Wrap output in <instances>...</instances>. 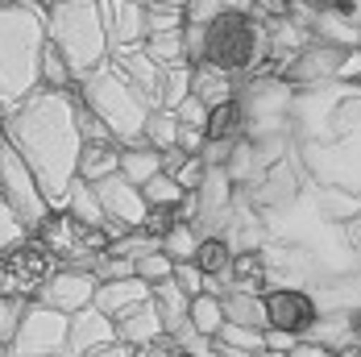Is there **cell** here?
Returning a JSON list of instances; mask_svg holds the SVG:
<instances>
[{"mask_svg":"<svg viewBox=\"0 0 361 357\" xmlns=\"http://www.w3.org/2000/svg\"><path fill=\"white\" fill-rule=\"evenodd\" d=\"M0 138L21 154L34 171L37 187L50 208L67 200V187L79 178V125H75V92L37 87L21 104L0 112Z\"/></svg>","mask_w":361,"mask_h":357,"instance_id":"obj_1","label":"cell"},{"mask_svg":"<svg viewBox=\"0 0 361 357\" xmlns=\"http://www.w3.org/2000/svg\"><path fill=\"white\" fill-rule=\"evenodd\" d=\"M183 46H187V59L195 67H208V71L220 75H241L257 67V59L266 50V30L253 13L224 4L204 25H183Z\"/></svg>","mask_w":361,"mask_h":357,"instance_id":"obj_2","label":"cell"},{"mask_svg":"<svg viewBox=\"0 0 361 357\" xmlns=\"http://www.w3.org/2000/svg\"><path fill=\"white\" fill-rule=\"evenodd\" d=\"M42 50H46V4L25 0L0 8V112L42 87Z\"/></svg>","mask_w":361,"mask_h":357,"instance_id":"obj_3","label":"cell"},{"mask_svg":"<svg viewBox=\"0 0 361 357\" xmlns=\"http://www.w3.org/2000/svg\"><path fill=\"white\" fill-rule=\"evenodd\" d=\"M46 37L67 59L75 83H83L100 63L112 59L100 0H50L46 4Z\"/></svg>","mask_w":361,"mask_h":357,"instance_id":"obj_4","label":"cell"},{"mask_svg":"<svg viewBox=\"0 0 361 357\" xmlns=\"http://www.w3.org/2000/svg\"><path fill=\"white\" fill-rule=\"evenodd\" d=\"M75 96H79V104H87L109 125V133L116 138V145L145 142L142 133H145V121H149L154 104L142 96V87L125 75V67L116 59L100 63L83 83H75Z\"/></svg>","mask_w":361,"mask_h":357,"instance_id":"obj_5","label":"cell"},{"mask_svg":"<svg viewBox=\"0 0 361 357\" xmlns=\"http://www.w3.org/2000/svg\"><path fill=\"white\" fill-rule=\"evenodd\" d=\"M0 200L21 216V224H25L30 233L42 224V216L50 212V204H46V195H42V187H37L34 171L21 162V154L4 142V138H0Z\"/></svg>","mask_w":361,"mask_h":357,"instance_id":"obj_6","label":"cell"},{"mask_svg":"<svg viewBox=\"0 0 361 357\" xmlns=\"http://www.w3.org/2000/svg\"><path fill=\"white\" fill-rule=\"evenodd\" d=\"M54 270V258L46 253L42 241H34V233L13 246V250L0 253V295H13V299H37V291L46 286Z\"/></svg>","mask_w":361,"mask_h":357,"instance_id":"obj_7","label":"cell"},{"mask_svg":"<svg viewBox=\"0 0 361 357\" xmlns=\"http://www.w3.org/2000/svg\"><path fill=\"white\" fill-rule=\"evenodd\" d=\"M8 357H67V316L30 299Z\"/></svg>","mask_w":361,"mask_h":357,"instance_id":"obj_8","label":"cell"},{"mask_svg":"<svg viewBox=\"0 0 361 357\" xmlns=\"http://www.w3.org/2000/svg\"><path fill=\"white\" fill-rule=\"evenodd\" d=\"M262 308H266V328L270 332H287L295 341H303L320 324V303L307 291H299V286H270V291H262Z\"/></svg>","mask_w":361,"mask_h":357,"instance_id":"obj_9","label":"cell"},{"mask_svg":"<svg viewBox=\"0 0 361 357\" xmlns=\"http://www.w3.org/2000/svg\"><path fill=\"white\" fill-rule=\"evenodd\" d=\"M92 191H96V200H100L104 233H109L112 241L125 237V233H133V229H142L145 212H149L145 200H142V187L125 183L121 175H109V178H100V183H92Z\"/></svg>","mask_w":361,"mask_h":357,"instance_id":"obj_10","label":"cell"},{"mask_svg":"<svg viewBox=\"0 0 361 357\" xmlns=\"http://www.w3.org/2000/svg\"><path fill=\"white\" fill-rule=\"evenodd\" d=\"M96 286L100 283H96V274H92L87 266H54L50 279H46V286L37 291V303L54 308V312H63V316H75V312L92 308Z\"/></svg>","mask_w":361,"mask_h":357,"instance_id":"obj_11","label":"cell"},{"mask_svg":"<svg viewBox=\"0 0 361 357\" xmlns=\"http://www.w3.org/2000/svg\"><path fill=\"white\" fill-rule=\"evenodd\" d=\"M100 13H104V34H109L112 54L142 50L145 34H149L142 0H100Z\"/></svg>","mask_w":361,"mask_h":357,"instance_id":"obj_12","label":"cell"},{"mask_svg":"<svg viewBox=\"0 0 361 357\" xmlns=\"http://www.w3.org/2000/svg\"><path fill=\"white\" fill-rule=\"evenodd\" d=\"M112 341H116V324L100 308H83V312L67 316V357H83Z\"/></svg>","mask_w":361,"mask_h":357,"instance_id":"obj_13","label":"cell"},{"mask_svg":"<svg viewBox=\"0 0 361 357\" xmlns=\"http://www.w3.org/2000/svg\"><path fill=\"white\" fill-rule=\"evenodd\" d=\"M112 324H116V341H125V345H133V349H145V345H154V341L166 337L154 299H145V303H137V308H129L125 316H116Z\"/></svg>","mask_w":361,"mask_h":357,"instance_id":"obj_14","label":"cell"},{"mask_svg":"<svg viewBox=\"0 0 361 357\" xmlns=\"http://www.w3.org/2000/svg\"><path fill=\"white\" fill-rule=\"evenodd\" d=\"M145 299H149V283H142L137 274H129V279H109V283L96 286L92 308H100L109 320H116V316H125L129 308H137Z\"/></svg>","mask_w":361,"mask_h":357,"instance_id":"obj_15","label":"cell"},{"mask_svg":"<svg viewBox=\"0 0 361 357\" xmlns=\"http://www.w3.org/2000/svg\"><path fill=\"white\" fill-rule=\"evenodd\" d=\"M158 171H162V150H154L149 142L121 145V167H116V175L125 178V183L142 187V183H149Z\"/></svg>","mask_w":361,"mask_h":357,"instance_id":"obj_16","label":"cell"},{"mask_svg":"<svg viewBox=\"0 0 361 357\" xmlns=\"http://www.w3.org/2000/svg\"><path fill=\"white\" fill-rule=\"evenodd\" d=\"M266 258L257 250H241L233 253V266H228V291H245V295H262L266 291Z\"/></svg>","mask_w":361,"mask_h":357,"instance_id":"obj_17","label":"cell"},{"mask_svg":"<svg viewBox=\"0 0 361 357\" xmlns=\"http://www.w3.org/2000/svg\"><path fill=\"white\" fill-rule=\"evenodd\" d=\"M245 129V108L237 100H224V104L208 108V121H204V142H220V145H233Z\"/></svg>","mask_w":361,"mask_h":357,"instance_id":"obj_18","label":"cell"},{"mask_svg":"<svg viewBox=\"0 0 361 357\" xmlns=\"http://www.w3.org/2000/svg\"><path fill=\"white\" fill-rule=\"evenodd\" d=\"M220 312H224V324H241V328H257V332H266V308H262V295L224 291V295H220Z\"/></svg>","mask_w":361,"mask_h":357,"instance_id":"obj_19","label":"cell"},{"mask_svg":"<svg viewBox=\"0 0 361 357\" xmlns=\"http://www.w3.org/2000/svg\"><path fill=\"white\" fill-rule=\"evenodd\" d=\"M149 299H154V308H158V316H162V328H166V337H175L187 328V295H183L175 283H158L149 286Z\"/></svg>","mask_w":361,"mask_h":357,"instance_id":"obj_20","label":"cell"},{"mask_svg":"<svg viewBox=\"0 0 361 357\" xmlns=\"http://www.w3.org/2000/svg\"><path fill=\"white\" fill-rule=\"evenodd\" d=\"M121 167V145L109 142V145H83L79 150V178L83 183H100V178L116 175Z\"/></svg>","mask_w":361,"mask_h":357,"instance_id":"obj_21","label":"cell"},{"mask_svg":"<svg viewBox=\"0 0 361 357\" xmlns=\"http://www.w3.org/2000/svg\"><path fill=\"white\" fill-rule=\"evenodd\" d=\"M59 208H67V212H71L75 220H79V224H87V229H104V212H100V200H96L92 183H83V178H75L71 187H67V200H63Z\"/></svg>","mask_w":361,"mask_h":357,"instance_id":"obj_22","label":"cell"},{"mask_svg":"<svg viewBox=\"0 0 361 357\" xmlns=\"http://www.w3.org/2000/svg\"><path fill=\"white\" fill-rule=\"evenodd\" d=\"M145 59L154 67H175V63H187V46H183V30H166V34H149L142 42Z\"/></svg>","mask_w":361,"mask_h":357,"instance_id":"obj_23","label":"cell"},{"mask_svg":"<svg viewBox=\"0 0 361 357\" xmlns=\"http://www.w3.org/2000/svg\"><path fill=\"white\" fill-rule=\"evenodd\" d=\"M187 324H191L200 337H208V341H212V337L220 332V324H224L220 295H208V291H204V295H195V299L187 303Z\"/></svg>","mask_w":361,"mask_h":357,"instance_id":"obj_24","label":"cell"},{"mask_svg":"<svg viewBox=\"0 0 361 357\" xmlns=\"http://www.w3.org/2000/svg\"><path fill=\"white\" fill-rule=\"evenodd\" d=\"M200 229L195 224H171L166 229V237L158 241V250L166 253L171 262H195V253H200Z\"/></svg>","mask_w":361,"mask_h":357,"instance_id":"obj_25","label":"cell"},{"mask_svg":"<svg viewBox=\"0 0 361 357\" xmlns=\"http://www.w3.org/2000/svg\"><path fill=\"white\" fill-rule=\"evenodd\" d=\"M195 266L204 270V279H228V266H233V246L224 237H204L200 253H195Z\"/></svg>","mask_w":361,"mask_h":357,"instance_id":"obj_26","label":"cell"},{"mask_svg":"<svg viewBox=\"0 0 361 357\" xmlns=\"http://www.w3.org/2000/svg\"><path fill=\"white\" fill-rule=\"evenodd\" d=\"M183 191L175 178L166 175V171H158V175L149 178V183H142V200H145V208H179L183 204Z\"/></svg>","mask_w":361,"mask_h":357,"instance_id":"obj_27","label":"cell"},{"mask_svg":"<svg viewBox=\"0 0 361 357\" xmlns=\"http://www.w3.org/2000/svg\"><path fill=\"white\" fill-rule=\"evenodd\" d=\"M142 138L154 145V150H175V138H179V116H175L171 108H154V112H149V121H145Z\"/></svg>","mask_w":361,"mask_h":357,"instance_id":"obj_28","label":"cell"},{"mask_svg":"<svg viewBox=\"0 0 361 357\" xmlns=\"http://www.w3.org/2000/svg\"><path fill=\"white\" fill-rule=\"evenodd\" d=\"M42 87H50V92H75L71 67H67V59L50 46V37H46V50H42Z\"/></svg>","mask_w":361,"mask_h":357,"instance_id":"obj_29","label":"cell"},{"mask_svg":"<svg viewBox=\"0 0 361 357\" xmlns=\"http://www.w3.org/2000/svg\"><path fill=\"white\" fill-rule=\"evenodd\" d=\"M133 274H137L142 283H149V286L171 283V274H175V262H171L162 250H149V253H142V258L133 262Z\"/></svg>","mask_w":361,"mask_h":357,"instance_id":"obj_30","label":"cell"},{"mask_svg":"<svg viewBox=\"0 0 361 357\" xmlns=\"http://www.w3.org/2000/svg\"><path fill=\"white\" fill-rule=\"evenodd\" d=\"M25 308H30V299H13V295H0V345H4V349L13 345V337H17V328H21V316H25Z\"/></svg>","mask_w":361,"mask_h":357,"instance_id":"obj_31","label":"cell"},{"mask_svg":"<svg viewBox=\"0 0 361 357\" xmlns=\"http://www.w3.org/2000/svg\"><path fill=\"white\" fill-rule=\"evenodd\" d=\"M25 237H30V229L21 224V216H17L8 204H4V200H0V253L13 250V246H21Z\"/></svg>","mask_w":361,"mask_h":357,"instance_id":"obj_32","label":"cell"},{"mask_svg":"<svg viewBox=\"0 0 361 357\" xmlns=\"http://www.w3.org/2000/svg\"><path fill=\"white\" fill-rule=\"evenodd\" d=\"M171 283L179 286L187 299H195V295H204V283H208V279H204V270H200L195 262H175V274H171Z\"/></svg>","mask_w":361,"mask_h":357,"instance_id":"obj_33","label":"cell"},{"mask_svg":"<svg viewBox=\"0 0 361 357\" xmlns=\"http://www.w3.org/2000/svg\"><path fill=\"white\" fill-rule=\"evenodd\" d=\"M83 357H137V349L125 345V341H112V345H100V349H92V353H83Z\"/></svg>","mask_w":361,"mask_h":357,"instance_id":"obj_34","label":"cell"},{"mask_svg":"<svg viewBox=\"0 0 361 357\" xmlns=\"http://www.w3.org/2000/svg\"><path fill=\"white\" fill-rule=\"evenodd\" d=\"M290 357H332V353H328V349L320 345V341H307V337H303V341H295Z\"/></svg>","mask_w":361,"mask_h":357,"instance_id":"obj_35","label":"cell"},{"mask_svg":"<svg viewBox=\"0 0 361 357\" xmlns=\"http://www.w3.org/2000/svg\"><path fill=\"white\" fill-rule=\"evenodd\" d=\"M266 349L290 353V349H295V337H287V332H270V328H266Z\"/></svg>","mask_w":361,"mask_h":357,"instance_id":"obj_36","label":"cell"},{"mask_svg":"<svg viewBox=\"0 0 361 357\" xmlns=\"http://www.w3.org/2000/svg\"><path fill=\"white\" fill-rule=\"evenodd\" d=\"M253 357H290V353H279V349H257Z\"/></svg>","mask_w":361,"mask_h":357,"instance_id":"obj_37","label":"cell"},{"mask_svg":"<svg viewBox=\"0 0 361 357\" xmlns=\"http://www.w3.org/2000/svg\"><path fill=\"white\" fill-rule=\"evenodd\" d=\"M8 4H25V0H0V8H8Z\"/></svg>","mask_w":361,"mask_h":357,"instance_id":"obj_38","label":"cell"},{"mask_svg":"<svg viewBox=\"0 0 361 357\" xmlns=\"http://www.w3.org/2000/svg\"><path fill=\"white\" fill-rule=\"evenodd\" d=\"M0 357H8V349H4V345H0Z\"/></svg>","mask_w":361,"mask_h":357,"instance_id":"obj_39","label":"cell"}]
</instances>
